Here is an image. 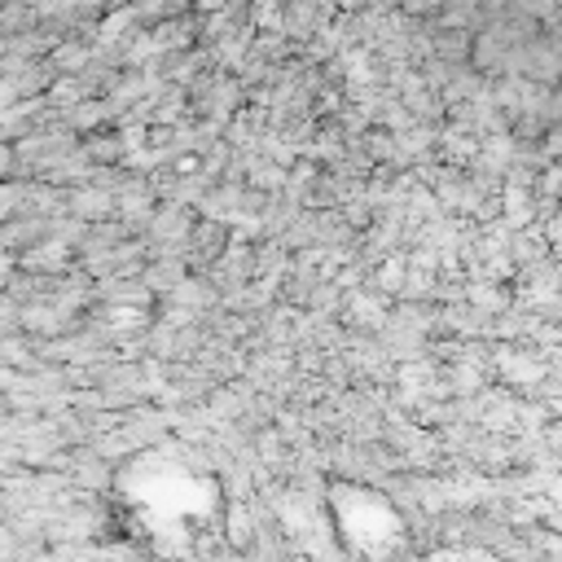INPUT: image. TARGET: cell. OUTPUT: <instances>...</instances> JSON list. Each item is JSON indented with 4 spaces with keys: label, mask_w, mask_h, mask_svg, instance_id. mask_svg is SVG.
Returning <instances> with one entry per match:
<instances>
[{
    "label": "cell",
    "mask_w": 562,
    "mask_h": 562,
    "mask_svg": "<svg viewBox=\"0 0 562 562\" xmlns=\"http://www.w3.org/2000/svg\"><path fill=\"white\" fill-rule=\"evenodd\" d=\"M110 527L158 562L202 558L228 527V496L220 474L180 443H149L110 474Z\"/></svg>",
    "instance_id": "obj_1"
},
{
    "label": "cell",
    "mask_w": 562,
    "mask_h": 562,
    "mask_svg": "<svg viewBox=\"0 0 562 562\" xmlns=\"http://www.w3.org/2000/svg\"><path fill=\"white\" fill-rule=\"evenodd\" d=\"M329 514L342 549L360 562H391L400 544L408 540V527L400 509L386 501V492L364 483H329Z\"/></svg>",
    "instance_id": "obj_2"
}]
</instances>
